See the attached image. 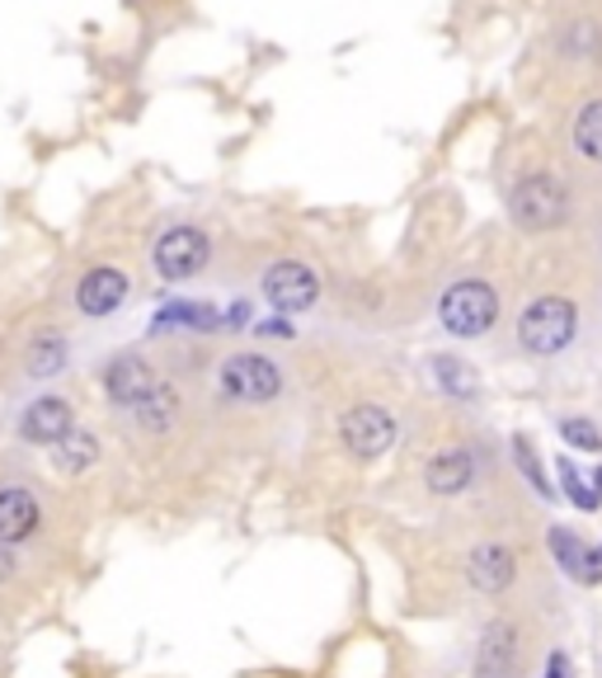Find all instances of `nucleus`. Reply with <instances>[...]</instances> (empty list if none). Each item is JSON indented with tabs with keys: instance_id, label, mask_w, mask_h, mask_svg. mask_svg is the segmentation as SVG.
<instances>
[{
	"instance_id": "16",
	"label": "nucleus",
	"mask_w": 602,
	"mask_h": 678,
	"mask_svg": "<svg viewBox=\"0 0 602 678\" xmlns=\"http://www.w3.org/2000/svg\"><path fill=\"white\" fill-rule=\"evenodd\" d=\"M62 363H67V339L57 335V330L38 335L33 345H29V353H24V372L29 377H57V372H62Z\"/></svg>"
},
{
	"instance_id": "15",
	"label": "nucleus",
	"mask_w": 602,
	"mask_h": 678,
	"mask_svg": "<svg viewBox=\"0 0 602 678\" xmlns=\"http://www.w3.org/2000/svg\"><path fill=\"white\" fill-rule=\"evenodd\" d=\"M52 448H57L52 462H57V471H62V476H80V471H90L99 462V438L90 429H71L62 443H52Z\"/></svg>"
},
{
	"instance_id": "21",
	"label": "nucleus",
	"mask_w": 602,
	"mask_h": 678,
	"mask_svg": "<svg viewBox=\"0 0 602 678\" xmlns=\"http://www.w3.org/2000/svg\"><path fill=\"white\" fill-rule=\"evenodd\" d=\"M560 481H565L570 500H574L579 509H598V500H602V495L593 490V481H589V476H579V467H574V462H560Z\"/></svg>"
},
{
	"instance_id": "11",
	"label": "nucleus",
	"mask_w": 602,
	"mask_h": 678,
	"mask_svg": "<svg viewBox=\"0 0 602 678\" xmlns=\"http://www.w3.org/2000/svg\"><path fill=\"white\" fill-rule=\"evenodd\" d=\"M128 297V273L123 269H90L76 288V302L86 316H113Z\"/></svg>"
},
{
	"instance_id": "4",
	"label": "nucleus",
	"mask_w": 602,
	"mask_h": 678,
	"mask_svg": "<svg viewBox=\"0 0 602 678\" xmlns=\"http://www.w3.org/2000/svg\"><path fill=\"white\" fill-rule=\"evenodd\" d=\"M217 382H222V391L235 396V401L264 406L283 391V372H278V363L264 353H231L222 363V372H217Z\"/></svg>"
},
{
	"instance_id": "3",
	"label": "nucleus",
	"mask_w": 602,
	"mask_h": 678,
	"mask_svg": "<svg viewBox=\"0 0 602 678\" xmlns=\"http://www.w3.org/2000/svg\"><path fill=\"white\" fill-rule=\"evenodd\" d=\"M574 326H579L574 302H565V297H536L523 311V321H518V339L532 353H560L574 339Z\"/></svg>"
},
{
	"instance_id": "5",
	"label": "nucleus",
	"mask_w": 602,
	"mask_h": 678,
	"mask_svg": "<svg viewBox=\"0 0 602 678\" xmlns=\"http://www.w3.org/2000/svg\"><path fill=\"white\" fill-rule=\"evenodd\" d=\"M208 255H212V246L198 227H170L155 241V273L165 278V283H184V278L203 273Z\"/></svg>"
},
{
	"instance_id": "23",
	"label": "nucleus",
	"mask_w": 602,
	"mask_h": 678,
	"mask_svg": "<svg viewBox=\"0 0 602 678\" xmlns=\"http://www.w3.org/2000/svg\"><path fill=\"white\" fill-rule=\"evenodd\" d=\"M560 433H565L574 448H589V452H598V448H602V433H598L589 420H565V425H560Z\"/></svg>"
},
{
	"instance_id": "19",
	"label": "nucleus",
	"mask_w": 602,
	"mask_h": 678,
	"mask_svg": "<svg viewBox=\"0 0 602 678\" xmlns=\"http://www.w3.org/2000/svg\"><path fill=\"white\" fill-rule=\"evenodd\" d=\"M574 147H579V156H589V161H602V99H593V104L579 109Z\"/></svg>"
},
{
	"instance_id": "7",
	"label": "nucleus",
	"mask_w": 602,
	"mask_h": 678,
	"mask_svg": "<svg viewBox=\"0 0 602 678\" xmlns=\"http://www.w3.org/2000/svg\"><path fill=\"white\" fill-rule=\"evenodd\" d=\"M339 438H344V448L353 457L372 462V457H381L395 443V420H391V410H381V406H353L344 415V425H339Z\"/></svg>"
},
{
	"instance_id": "22",
	"label": "nucleus",
	"mask_w": 602,
	"mask_h": 678,
	"mask_svg": "<svg viewBox=\"0 0 602 678\" xmlns=\"http://www.w3.org/2000/svg\"><path fill=\"white\" fill-rule=\"evenodd\" d=\"M433 372H438V382H443L448 391H456V396H471V391H475L471 368L456 363V358H433Z\"/></svg>"
},
{
	"instance_id": "20",
	"label": "nucleus",
	"mask_w": 602,
	"mask_h": 678,
	"mask_svg": "<svg viewBox=\"0 0 602 678\" xmlns=\"http://www.w3.org/2000/svg\"><path fill=\"white\" fill-rule=\"evenodd\" d=\"M551 547H555V556H560V561H565V570L574 575V580H593V570H589V566L598 561V556H589L584 547L574 542L570 532H555V537H551Z\"/></svg>"
},
{
	"instance_id": "8",
	"label": "nucleus",
	"mask_w": 602,
	"mask_h": 678,
	"mask_svg": "<svg viewBox=\"0 0 602 678\" xmlns=\"http://www.w3.org/2000/svg\"><path fill=\"white\" fill-rule=\"evenodd\" d=\"M71 429H76V415L62 396H38V401L24 406V415H19V438H24V443L52 448V443H62Z\"/></svg>"
},
{
	"instance_id": "18",
	"label": "nucleus",
	"mask_w": 602,
	"mask_h": 678,
	"mask_svg": "<svg viewBox=\"0 0 602 678\" xmlns=\"http://www.w3.org/2000/svg\"><path fill=\"white\" fill-rule=\"evenodd\" d=\"M132 415H137V425H142V429H155V433H160V429H170V425H174L179 401H174V391H170L165 382H160L142 406H132Z\"/></svg>"
},
{
	"instance_id": "14",
	"label": "nucleus",
	"mask_w": 602,
	"mask_h": 678,
	"mask_svg": "<svg viewBox=\"0 0 602 678\" xmlns=\"http://www.w3.org/2000/svg\"><path fill=\"white\" fill-rule=\"evenodd\" d=\"M471 476H475V462H471V452L466 448H443L429 462V471H424V481H429V490L433 495H461L471 486Z\"/></svg>"
},
{
	"instance_id": "24",
	"label": "nucleus",
	"mask_w": 602,
	"mask_h": 678,
	"mask_svg": "<svg viewBox=\"0 0 602 678\" xmlns=\"http://www.w3.org/2000/svg\"><path fill=\"white\" fill-rule=\"evenodd\" d=\"M10 575H14V556H10V547H6V542H0V585H6Z\"/></svg>"
},
{
	"instance_id": "17",
	"label": "nucleus",
	"mask_w": 602,
	"mask_h": 678,
	"mask_svg": "<svg viewBox=\"0 0 602 678\" xmlns=\"http://www.w3.org/2000/svg\"><path fill=\"white\" fill-rule=\"evenodd\" d=\"M170 326H189V330H217L222 316H217L208 302H170L165 311L155 316V330H170Z\"/></svg>"
},
{
	"instance_id": "26",
	"label": "nucleus",
	"mask_w": 602,
	"mask_h": 678,
	"mask_svg": "<svg viewBox=\"0 0 602 678\" xmlns=\"http://www.w3.org/2000/svg\"><path fill=\"white\" fill-rule=\"evenodd\" d=\"M551 678H570V669H565V660H560V655L551 660Z\"/></svg>"
},
{
	"instance_id": "12",
	"label": "nucleus",
	"mask_w": 602,
	"mask_h": 678,
	"mask_svg": "<svg viewBox=\"0 0 602 678\" xmlns=\"http://www.w3.org/2000/svg\"><path fill=\"white\" fill-rule=\"evenodd\" d=\"M466 575H471V585L480 594H504L513 585V575H518L513 551L509 547H494V542L490 547H475L471 561H466Z\"/></svg>"
},
{
	"instance_id": "9",
	"label": "nucleus",
	"mask_w": 602,
	"mask_h": 678,
	"mask_svg": "<svg viewBox=\"0 0 602 678\" xmlns=\"http://www.w3.org/2000/svg\"><path fill=\"white\" fill-rule=\"evenodd\" d=\"M104 387H109V396L118 406H142L147 396L160 387V377H155V368L147 363V358H137V353H123V358H113V363L104 368Z\"/></svg>"
},
{
	"instance_id": "6",
	"label": "nucleus",
	"mask_w": 602,
	"mask_h": 678,
	"mask_svg": "<svg viewBox=\"0 0 602 678\" xmlns=\"http://www.w3.org/2000/svg\"><path fill=\"white\" fill-rule=\"evenodd\" d=\"M264 302L273 311H311L320 302V278L311 265L301 259H278V265L264 273Z\"/></svg>"
},
{
	"instance_id": "25",
	"label": "nucleus",
	"mask_w": 602,
	"mask_h": 678,
	"mask_svg": "<svg viewBox=\"0 0 602 678\" xmlns=\"http://www.w3.org/2000/svg\"><path fill=\"white\" fill-rule=\"evenodd\" d=\"M259 335H278V339H288L292 326H288V321H264V326H259Z\"/></svg>"
},
{
	"instance_id": "13",
	"label": "nucleus",
	"mask_w": 602,
	"mask_h": 678,
	"mask_svg": "<svg viewBox=\"0 0 602 678\" xmlns=\"http://www.w3.org/2000/svg\"><path fill=\"white\" fill-rule=\"evenodd\" d=\"M38 500L29 490H19V486H6L0 490V542L14 547V542H24V537L38 528Z\"/></svg>"
},
{
	"instance_id": "10",
	"label": "nucleus",
	"mask_w": 602,
	"mask_h": 678,
	"mask_svg": "<svg viewBox=\"0 0 602 678\" xmlns=\"http://www.w3.org/2000/svg\"><path fill=\"white\" fill-rule=\"evenodd\" d=\"M518 674V631L509 622H490L480 636L475 678H513Z\"/></svg>"
},
{
	"instance_id": "1",
	"label": "nucleus",
	"mask_w": 602,
	"mask_h": 678,
	"mask_svg": "<svg viewBox=\"0 0 602 678\" xmlns=\"http://www.w3.org/2000/svg\"><path fill=\"white\" fill-rule=\"evenodd\" d=\"M509 212H513V222L523 231H555L570 217V198L551 175H528V179H518L513 185Z\"/></svg>"
},
{
	"instance_id": "2",
	"label": "nucleus",
	"mask_w": 602,
	"mask_h": 678,
	"mask_svg": "<svg viewBox=\"0 0 602 678\" xmlns=\"http://www.w3.org/2000/svg\"><path fill=\"white\" fill-rule=\"evenodd\" d=\"M438 316H443V326L461 339H475L494 326L499 316V297L490 283H480V278H466V283H452L443 292V302H438Z\"/></svg>"
}]
</instances>
